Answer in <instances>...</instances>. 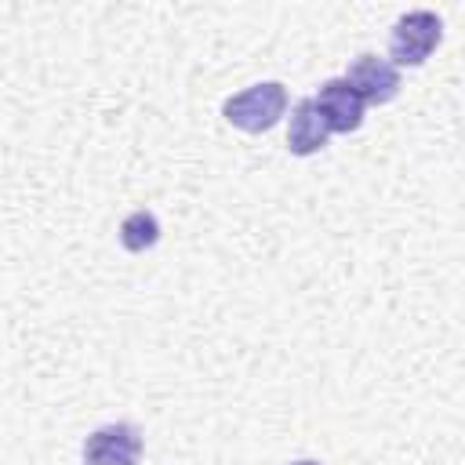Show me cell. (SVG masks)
<instances>
[{
  "instance_id": "3957f363",
  "label": "cell",
  "mask_w": 465,
  "mask_h": 465,
  "mask_svg": "<svg viewBox=\"0 0 465 465\" xmlns=\"http://www.w3.org/2000/svg\"><path fill=\"white\" fill-rule=\"evenodd\" d=\"M142 432L131 421H109L84 440V465H138Z\"/></svg>"
},
{
  "instance_id": "5b68a950",
  "label": "cell",
  "mask_w": 465,
  "mask_h": 465,
  "mask_svg": "<svg viewBox=\"0 0 465 465\" xmlns=\"http://www.w3.org/2000/svg\"><path fill=\"white\" fill-rule=\"evenodd\" d=\"M316 113L323 116L331 134H349L363 124V102L356 98V91L338 76V80H323L316 98H312Z\"/></svg>"
},
{
  "instance_id": "ba28073f",
  "label": "cell",
  "mask_w": 465,
  "mask_h": 465,
  "mask_svg": "<svg viewBox=\"0 0 465 465\" xmlns=\"http://www.w3.org/2000/svg\"><path fill=\"white\" fill-rule=\"evenodd\" d=\"M287 465H323V461H312V458H302V461H287Z\"/></svg>"
},
{
  "instance_id": "6da1fadb",
  "label": "cell",
  "mask_w": 465,
  "mask_h": 465,
  "mask_svg": "<svg viewBox=\"0 0 465 465\" xmlns=\"http://www.w3.org/2000/svg\"><path fill=\"white\" fill-rule=\"evenodd\" d=\"M283 113H287V87L276 80L251 84L247 91L225 98V105H222V116L247 134H262V131L276 127Z\"/></svg>"
},
{
  "instance_id": "277c9868",
  "label": "cell",
  "mask_w": 465,
  "mask_h": 465,
  "mask_svg": "<svg viewBox=\"0 0 465 465\" xmlns=\"http://www.w3.org/2000/svg\"><path fill=\"white\" fill-rule=\"evenodd\" d=\"M341 80L356 91V98L363 105H385L400 94V69L389 58H378V54H360L345 69Z\"/></svg>"
},
{
  "instance_id": "52a82bcc",
  "label": "cell",
  "mask_w": 465,
  "mask_h": 465,
  "mask_svg": "<svg viewBox=\"0 0 465 465\" xmlns=\"http://www.w3.org/2000/svg\"><path fill=\"white\" fill-rule=\"evenodd\" d=\"M156 240H160V222H156L153 211H131V214L120 222V243H124V251L142 254V251H149Z\"/></svg>"
},
{
  "instance_id": "7a4b0ae2",
  "label": "cell",
  "mask_w": 465,
  "mask_h": 465,
  "mask_svg": "<svg viewBox=\"0 0 465 465\" xmlns=\"http://www.w3.org/2000/svg\"><path fill=\"white\" fill-rule=\"evenodd\" d=\"M443 36V22L432 11H407L389 36V58L392 65H421Z\"/></svg>"
},
{
  "instance_id": "8992f818",
  "label": "cell",
  "mask_w": 465,
  "mask_h": 465,
  "mask_svg": "<svg viewBox=\"0 0 465 465\" xmlns=\"http://www.w3.org/2000/svg\"><path fill=\"white\" fill-rule=\"evenodd\" d=\"M327 138H331V131H327L323 116L316 113L312 98H302V102H298V105L291 109V131H287V149H291L294 156H312V153H320V149L327 145Z\"/></svg>"
}]
</instances>
